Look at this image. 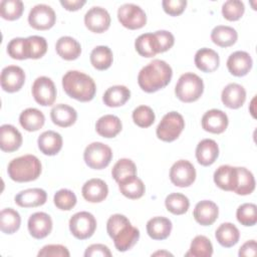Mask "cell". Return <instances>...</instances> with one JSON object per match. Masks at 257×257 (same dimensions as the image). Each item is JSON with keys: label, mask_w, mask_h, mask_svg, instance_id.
I'll use <instances>...</instances> for the list:
<instances>
[{"label": "cell", "mask_w": 257, "mask_h": 257, "mask_svg": "<svg viewBox=\"0 0 257 257\" xmlns=\"http://www.w3.org/2000/svg\"><path fill=\"white\" fill-rule=\"evenodd\" d=\"M106 232L119 252L132 249L140 239V230L121 214L111 215L106 222Z\"/></svg>", "instance_id": "1"}, {"label": "cell", "mask_w": 257, "mask_h": 257, "mask_svg": "<svg viewBox=\"0 0 257 257\" xmlns=\"http://www.w3.org/2000/svg\"><path fill=\"white\" fill-rule=\"evenodd\" d=\"M172 76L173 69L170 64L161 59H154L140 70L138 83L145 92L153 93L166 87Z\"/></svg>", "instance_id": "2"}, {"label": "cell", "mask_w": 257, "mask_h": 257, "mask_svg": "<svg viewBox=\"0 0 257 257\" xmlns=\"http://www.w3.org/2000/svg\"><path fill=\"white\" fill-rule=\"evenodd\" d=\"M62 87L69 97L81 102L92 100L96 92L94 80L78 70H69L63 75Z\"/></svg>", "instance_id": "3"}, {"label": "cell", "mask_w": 257, "mask_h": 257, "mask_svg": "<svg viewBox=\"0 0 257 257\" xmlns=\"http://www.w3.org/2000/svg\"><path fill=\"white\" fill-rule=\"evenodd\" d=\"M42 171V166L37 157L24 155L13 159L7 168L9 178L17 183L31 182L38 179Z\"/></svg>", "instance_id": "4"}, {"label": "cell", "mask_w": 257, "mask_h": 257, "mask_svg": "<svg viewBox=\"0 0 257 257\" xmlns=\"http://www.w3.org/2000/svg\"><path fill=\"white\" fill-rule=\"evenodd\" d=\"M204 92L203 79L193 73L186 72L180 76L175 86L176 96L183 102H193L198 100Z\"/></svg>", "instance_id": "5"}, {"label": "cell", "mask_w": 257, "mask_h": 257, "mask_svg": "<svg viewBox=\"0 0 257 257\" xmlns=\"http://www.w3.org/2000/svg\"><path fill=\"white\" fill-rule=\"evenodd\" d=\"M184 127L185 120L183 115L177 111H170L159 122L156 134L161 141L171 143L180 137Z\"/></svg>", "instance_id": "6"}, {"label": "cell", "mask_w": 257, "mask_h": 257, "mask_svg": "<svg viewBox=\"0 0 257 257\" xmlns=\"http://www.w3.org/2000/svg\"><path fill=\"white\" fill-rule=\"evenodd\" d=\"M83 160L90 169L102 170L110 164L112 160V151L103 143L93 142L85 148L83 152Z\"/></svg>", "instance_id": "7"}, {"label": "cell", "mask_w": 257, "mask_h": 257, "mask_svg": "<svg viewBox=\"0 0 257 257\" xmlns=\"http://www.w3.org/2000/svg\"><path fill=\"white\" fill-rule=\"evenodd\" d=\"M69 230L78 240L90 238L96 229V220L94 216L86 211L75 213L69 219Z\"/></svg>", "instance_id": "8"}, {"label": "cell", "mask_w": 257, "mask_h": 257, "mask_svg": "<svg viewBox=\"0 0 257 257\" xmlns=\"http://www.w3.org/2000/svg\"><path fill=\"white\" fill-rule=\"evenodd\" d=\"M117 19L123 27L131 30L143 28L147 23L146 12L133 3H125L118 8Z\"/></svg>", "instance_id": "9"}, {"label": "cell", "mask_w": 257, "mask_h": 257, "mask_svg": "<svg viewBox=\"0 0 257 257\" xmlns=\"http://www.w3.org/2000/svg\"><path fill=\"white\" fill-rule=\"evenodd\" d=\"M31 92L34 100L42 106L52 105L57 94L54 82L47 76L37 77L32 84Z\"/></svg>", "instance_id": "10"}, {"label": "cell", "mask_w": 257, "mask_h": 257, "mask_svg": "<svg viewBox=\"0 0 257 257\" xmlns=\"http://www.w3.org/2000/svg\"><path fill=\"white\" fill-rule=\"evenodd\" d=\"M56 14L54 10L46 4H37L29 12L28 23L36 30H48L54 26Z\"/></svg>", "instance_id": "11"}, {"label": "cell", "mask_w": 257, "mask_h": 257, "mask_svg": "<svg viewBox=\"0 0 257 257\" xmlns=\"http://www.w3.org/2000/svg\"><path fill=\"white\" fill-rule=\"evenodd\" d=\"M170 180L177 187H190L196 180L195 167L187 160L177 161L171 167Z\"/></svg>", "instance_id": "12"}, {"label": "cell", "mask_w": 257, "mask_h": 257, "mask_svg": "<svg viewBox=\"0 0 257 257\" xmlns=\"http://www.w3.org/2000/svg\"><path fill=\"white\" fill-rule=\"evenodd\" d=\"M25 82V72L17 65H8L1 71L0 83L4 91L13 93L19 91Z\"/></svg>", "instance_id": "13"}, {"label": "cell", "mask_w": 257, "mask_h": 257, "mask_svg": "<svg viewBox=\"0 0 257 257\" xmlns=\"http://www.w3.org/2000/svg\"><path fill=\"white\" fill-rule=\"evenodd\" d=\"M84 24L93 33H102L110 26V15L106 9L93 6L84 15Z\"/></svg>", "instance_id": "14"}, {"label": "cell", "mask_w": 257, "mask_h": 257, "mask_svg": "<svg viewBox=\"0 0 257 257\" xmlns=\"http://www.w3.org/2000/svg\"><path fill=\"white\" fill-rule=\"evenodd\" d=\"M52 219L44 212L33 213L27 223L30 235L35 239H43L47 237L52 231Z\"/></svg>", "instance_id": "15"}, {"label": "cell", "mask_w": 257, "mask_h": 257, "mask_svg": "<svg viewBox=\"0 0 257 257\" xmlns=\"http://www.w3.org/2000/svg\"><path fill=\"white\" fill-rule=\"evenodd\" d=\"M201 123L204 131L218 135L226 131L229 123V119L227 114L223 110L213 108L206 111L203 114Z\"/></svg>", "instance_id": "16"}, {"label": "cell", "mask_w": 257, "mask_h": 257, "mask_svg": "<svg viewBox=\"0 0 257 257\" xmlns=\"http://www.w3.org/2000/svg\"><path fill=\"white\" fill-rule=\"evenodd\" d=\"M227 68L234 76H245L251 70L253 60L251 55L246 51H235L227 59Z\"/></svg>", "instance_id": "17"}, {"label": "cell", "mask_w": 257, "mask_h": 257, "mask_svg": "<svg viewBox=\"0 0 257 257\" xmlns=\"http://www.w3.org/2000/svg\"><path fill=\"white\" fill-rule=\"evenodd\" d=\"M81 194L89 203H100L107 197L108 187L103 180L93 178L83 184Z\"/></svg>", "instance_id": "18"}, {"label": "cell", "mask_w": 257, "mask_h": 257, "mask_svg": "<svg viewBox=\"0 0 257 257\" xmlns=\"http://www.w3.org/2000/svg\"><path fill=\"white\" fill-rule=\"evenodd\" d=\"M194 219L202 226H210L215 223L219 216V208L216 203L210 200H203L196 204Z\"/></svg>", "instance_id": "19"}, {"label": "cell", "mask_w": 257, "mask_h": 257, "mask_svg": "<svg viewBox=\"0 0 257 257\" xmlns=\"http://www.w3.org/2000/svg\"><path fill=\"white\" fill-rule=\"evenodd\" d=\"M221 100L226 107L238 109L246 100V90L241 84L229 83L222 90Z\"/></svg>", "instance_id": "20"}, {"label": "cell", "mask_w": 257, "mask_h": 257, "mask_svg": "<svg viewBox=\"0 0 257 257\" xmlns=\"http://www.w3.org/2000/svg\"><path fill=\"white\" fill-rule=\"evenodd\" d=\"M21 133L12 124H2L0 127V149L5 153L17 151L22 145Z\"/></svg>", "instance_id": "21"}, {"label": "cell", "mask_w": 257, "mask_h": 257, "mask_svg": "<svg viewBox=\"0 0 257 257\" xmlns=\"http://www.w3.org/2000/svg\"><path fill=\"white\" fill-rule=\"evenodd\" d=\"M47 194L43 189L31 188L19 192L15 198V203L22 208H35L45 204Z\"/></svg>", "instance_id": "22"}, {"label": "cell", "mask_w": 257, "mask_h": 257, "mask_svg": "<svg viewBox=\"0 0 257 257\" xmlns=\"http://www.w3.org/2000/svg\"><path fill=\"white\" fill-rule=\"evenodd\" d=\"M219 157V147L214 140L204 139L197 145L196 159L204 167H209L215 163Z\"/></svg>", "instance_id": "23"}, {"label": "cell", "mask_w": 257, "mask_h": 257, "mask_svg": "<svg viewBox=\"0 0 257 257\" xmlns=\"http://www.w3.org/2000/svg\"><path fill=\"white\" fill-rule=\"evenodd\" d=\"M62 137L54 131L43 132L37 140L39 151L45 156H55L62 149Z\"/></svg>", "instance_id": "24"}, {"label": "cell", "mask_w": 257, "mask_h": 257, "mask_svg": "<svg viewBox=\"0 0 257 257\" xmlns=\"http://www.w3.org/2000/svg\"><path fill=\"white\" fill-rule=\"evenodd\" d=\"M195 65L196 67L206 73L213 72L217 70L220 64V57L219 54L211 49V48H201L195 54Z\"/></svg>", "instance_id": "25"}, {"label": "cell", "mask_w": 257, "mask_h": 257, "mask_svg": "<svg viewBox=\"0 0 257 257\" xmlns=\"http://www.w3.org/2000/svg\"><path fill=\"white\" fill-rule=\"evenodd\" d=\"M214 183L224 191L234 192L237 184V169L229 165L220 166L214 173Z\"/></svg>", "instance_id": "26"}, {"label": "cell", "mask_w": 257, "mask_h": 257, "mask_svg": "<svg viewBox=\"0 0 257 257\" xmlns=\"http://www.w3.org/2000/svg\"><path fill=\"white\" fill-rule=\"evenodd\" d=\"M50 117L54 124L60 127H68L76 121L77 112L68 104L58 103L51 108Z\"/></svg>", "instance_id": "27"}, {"label": "cell", "mask_w": 257, "mask_h": 257, "mask_svg": "<svg viewBox=\"0 0 257 257\" xmlns=\"http://www.w3.org/2000/svg\"><path fill=\"white\" fill-rule=\"evenodd\" d=\"M135 48L137 52L143 57H154L160 51V44L155 32L141 34L135 41Z\"/></svg>", "instance_id": "28"}, {"label": "cell", "mask_w": 257, "mask_h": 257, "mask_svg": "<svg viewBox=\"0 0 257 257\" xmlns=\"http://www.w3.org/2000/svg\"><path fill=\"white\" fill-rule=\"evenodd\" d=\"M122 128L120 119L113 114H105L100 116L95 122L96 133L103 138L110 139L116 137Z\"/></svg>", "instance_id": "29"}, {"label": "cell", "mask_w": 257, "mask_h": 257, "mask_svg": "<svg viewBox=\"0 0 257 257\" xmlns=\"http://www.w3.org/2000/svg\"><path fill=\"white\" fill-rule=\"evenodd\" d=\"M173 225L170 219L157 216L147 222V233L153 240H165L172 231Z\"/></svg>", "instance_id": "30"}, {"label": "cell", "mask_w": 257, "mask_h": 257, "mask_svg": "<svg viewBox=\"0 0 257 257\" xmlns=\"http://www.w3.org/2000/svg\"><path fill=\"white\" fill-rule=\"evenodd\" d=\"M55 50L62 59L75 60L81 54V45L70 36H62L56 41Z\"/></svg>", "instance_id": "31"}, {"label": "cell", "mask_w": 257, "mask_h": 257, "mask_svg": "<svg viewBox=\"0 0 257 257\" xmlns=\"http://www.w3.org/2000/svg\"><path fill=\"white\" fill-rule=\"evenodd\" d=\"M118 184V189L120 193L132 200L140 199L144 196L146 192V187L144 182L137 177V175L130 176L121 180Z\"/></svg>", "instance_id": "32"}, {"label": "cell", "mask_w": 257, "mask_h": 257, "mask_svg": "<svg viewBox=\"0 0 257 257\" xmlns=\"http://www.w3.org/2000/svg\"><path fill=\"white\" fill-rule=\"evenodd\" d=\"M131 97V90L124 85H113L108 87L103 95L102 101L106 106L118 107L123 105Z\"/></svg>", "instance_id": "33"}, {"label": "cell", "mask_w": 257, "mask_h": 257, "mask_svg": "<svg viewBox=\"0 0 257 257\" xmlns=\"http://www.w3.org/2000/svg\"><path fill=\"white\" fill-rule=\"evenodd\" d=\"M215 237L218 243L225 248H230L236 245L240 239L239 229L230 222L222 223L215 232Z\"/></svg>", "instance_id": "34"}, {"label": "cell", "mask_w": 257, "mask_h": 257, "mask_svg": "<svg viewBox=\"0 0 257 257\" xmlns=\"http://www.w3.org/2000/svg\"><path fill=\"white\" fill-rule=\"evenodd\" d=\"M20 125L27 132H36L40 130L45 122V116L37 108L29 107L24 109L19 115Z\"/></svg>", "instance_id": "35"}, {"label": "cell", "mask_w": 257, "mask_h": 257, "mask_svg": "<svg viewBox=\"0 0 257 257\" xmlns=\"http://www.w3.org/2000/svg\"><path fill=\"white\" fill-rule=\"evenodd\" d=\"M212 41L220 47H229L236 43L238 39L237 31L226 25H218L213 28L211 32Z\"/></svg>", "instance_id": "36"}, {"label": "cell", "mask_w": 257, "mask_h": 257, "mask_svg": "<svg viewBox=\"0 0 257 257\" xmlns=\"http://www.w3.org/2000/svg\"><path fill=\"white\" fill-rule=\"evenodd\" d=\"M90 63L97 70H105L109 68L113 61L112 51L108 46L98 45L90 52Z\"/></svg>", "instance_id": "37"}, {"label": "cell", "mask_w": 257, "mask_h": 257, "mask_svg": "<svg viewBox=\"0 0 257 257\" xmlns=\"http://www.w3.org/2000/svg\"><path fill=\"white\" fill-rule=\"evenodd\" d=\"M237 184L234 193L241 196L250 195L255 190V179L253 174L244 167H236Z\"/></svg>", "instance_id": "38"}, {"label": "cell", "mask_w": 257, "mask_h": 257, "mask_svg": "<svg viewBox=\"0 0 257 257\" xmlns=\"http://www.w3.org/2000/svg\"><path fill=\"white\" fill-rule=\"evenodd\" d=\"M21 217L12 208H5L0 212V229L5 234H13L19 230Z\"/></svg>", "instance_id": "39"}, {"label": "cell", "mask_w": 257, "mask_h": 257, "mask_svg": "<svg viewBox=\"0 0 257 257\" xmlns=\"http://www.w3.org/2000/svg\"><path fill=\"white\" fill-rule=\"evenodd\" d=\"M25 47L27 59H39L47 51V41L42 36L32 35L25 38Z\"/></svg>", "instance_id": "40"}, {"label": "cell", "mask_w": 257, "mask_h": 257, "mask_svg": "<svg viewBox=\"0 0 257 257\" xmlns=\"http://www.w3.org/2000/svg\"><path fill=\"white\" fill-rule=\"evenodd\" d=\"M212 254L213 245L211 241L204 235H198L192 240L190 249L185 255L193 257H210Z\"/></svg>", "instance_id": "41"}, {"label": "cell", "mask_w": 257, "mask_h": 257, "mask_svg": "<svg viewBox=\"0 0 257 257\" xmlns=\"http://www.w3.org/2000/svg\"><path fill=\"white\" fill-rule=\"evenodd\" d=\"M165 206L170 213L174 215H183L189 210L190 201L188 197L181 193H172L166 197Z\"/></svg>", "instance_id": "42"}, {"label": "cell", "mask_w": 257, "mask_h": 257, "mask_svg": "<svg viewBox=\"0 0 257 257\" xmlns=\"http://www.w3.org/2000/svg\"><path fill=\"white\" fill-rule=\"evenodd\" d=\"M24 11V4L20 0H2L0 3V15L3 19L13 21L19 19Z\"/></svg>", "instance_id": "43"}, {"label": "cell", "mask_w": 257, "mask_h": 257, "mask_svg": "<svg viewBox=\"0 0 257 257\" xmlns=\"http://www.w3.org/2000/svg\"><path fill=\"white\" fill-rule=\"evenodd\" d=\"M137 175L136 164L130 159H120L112 167L111 176L116 183L120 182L126 177Z\"/></svg>", "instance_id": "44"}, {"label": "cell", "mask_w": 257, "mask_h": 257, "mask_svg": "<svg viewBox=\"0 0 257 257\" xmlns=\"http://www.w3.org/2000/svg\"><path fill=\"white\" fill-rule=\"evenodd\" d=\"M236 218L245 227L254 226L257 223V206L253 203L240 205L236 211Z\"/></svg>", "instance_id": "45"}, {"label": "cell", "mask_w": 257, "mask_h": 257, "mask_svg": "<svg viewBox=\"0 0 257 257\" xmlns=\"http://www.w3.org/2000/svg\"><path fill=\"white\" fill-rule=\"evenodd\" d=\"M133 120L140 127H149L151 126L156 119L155 112L152 107L148 105H140L136 107L133 111Z\"/></svg>", "instance_id": "46"}, {"label": "cell", "mask_w": 257, "mask_h": 257, "mask_svg": "<svg viewBox=\"0 0 257 257\" xmlns=\"http://www.w3.org/2000/svg\"><path fill=\"white\" fill-rule=\"evenodd\" d=\"M53 202L56 208L62 211L71 210L77 202L75 194L68 189H60L58 190L53 197Z\"/></svg>", "instance_id": "47"}, {"label": "cell", "mask_w": 257, "mask_h": 257, "mask_svg": "<svg viewBox=\"0 0 257 257\" xmlns=\"http://www.w3.org/2000/svg\"><path fill=\"white\" fill-rule=\"evenodd\" d=\"M244 12L245 6L240 0H228L222 5V15L228 21L239 20Z\"/></svg>", "instance_id": "48"}, {"label": "cell", "mask_w": 257, "mask_h": 257, "mask_svg": "<svg viewBox=\"0 0 257 257\" xmlns=\"http://www.w3.org/2000/svg\"><path fill=\"white\" fill-rule=\"evenodd\" d=\"M7 53L13 59H17V60L27 59L25 38L16 37L11 39L7 44Z\"/></svg>", "instance_id": "49"}, {"label": "cell", "mask_w": 257, "mask_h": 257, "mask_svg": "<svg viewBox=\"0 0 257 257\" xmlns=\"http://www.w3.org/2000/svg\"><path fill=\"white\" fill-rule=\"evenodd\" d=\"M38 257H69L68 249L60 244H49L42 247L37 253Z\"/></svg>", "instance_id": "50"}, {"label": "cell", "mask_w": 257, "mask_h": 257, "mask_svg": "<svg viewBox=\"0 0 257 257\" xmlns=\"http://www.w3.org/2000/svg\"><path fill=\"white\" fill-rule=\"evenodd\" d=\"M164 11L170 16L181 15L187 6L186 0H164L162 2Z\"/></svg>", "instance_id": "51"}, {"label": "cell", "mask_w": 257, "mask_h": 257, "mask_svg": "<svg viewBox=\"0 0 257 257\" xmlns=\"http://www.w3.org/2000/svg\"><path fill=\"white\" fill-rule=\"evenodd\" d=\"M159 44H160V51L161 53L168 51L174 46L175 43V37L174 35L167 30H158L155 32Z\"/></svg>", "instance_id": "52"}, {"label": "cell", "mask_w": 257, "mask_h": 257, "mask_svg": "<svg viewBox=\"0 0 257 257\" xmlns=\"http://www.w3.org/2000/svg\"><path fill=\"white\" fill-rule=\"evenodd\" d=\"M84 256L85 257H95V256L110 257L111 252L108 249V247L104 244H91L85 249Z\"/></svg>", "instance_id": "53"}, {"label": "cell", "mask_w": 257, "mask_h": 257, "mask_svg": "<svg viewBox=\"0 0 257 257\" xmlns=\"http://www.w3.org/2000/svg\"><path fill=\"white\" fill-rule=\"evenodd\" d=\"M256 249H257V244L255 240H249L245 242L239 249L238 255L241 256H246V257H251L256 255Z\"/></svg>", "instance_id": "54"}, {"label": "cell", "mask_w": 257, "mask_h": 257, "mask_svg": "<svg viewBox=\"0 0 257 257\" xmlns=\"http://www.w3.org/2000/svg\"><path fill=\"white\" fill-rule=\"evenodd\" d=\"M86 3L85 0H60L61 6L67 11H77Z\"/></svg>", "instance_id": "55"}, {"label": "cell", "mask_w": 257, "mask_h": 257, "mask_svg": "<svg viewBox=\"0 0 257 257\" xmlns=\"http://www.w3.org/2000/svg\"><path fill=\"white\" fill-rule=\"evenodd\" d=\"M158 255H166V256H168V255H173V254H171L170 252H166V251H157V252H155V253H153L152 254V256H158Z\"/></svg>", "instance_id": "56"}, {"label": "cell", "mask_w": 257, "mask_h": 257, "mask_svg": "<svg viewBox=\"0 0 257 257\" xmlns=\"http://www.w3.org/2000/svg\"><path fill=\"white\" fill-rule=\"evenodd\" d=\"M254 101H255V97H254V98H253V99H252V101H251V106H252V107H253V104H254ZM250 112H251V114H252V116H253V117H255V113H254V112H255V111H254V110H253V108H251V109H250Z\"/></svg>", "instance_id": "57"}]
</instances>
